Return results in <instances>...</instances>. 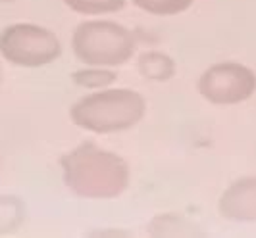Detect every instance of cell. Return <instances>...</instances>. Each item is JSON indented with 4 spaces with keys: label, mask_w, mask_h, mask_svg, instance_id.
Masks as SVG:
<instances>
[{
    "label": "cell",
    "mask_w": 256,
    "mask_h": 238,
    "mask_svg": "<svg viewBox=\"0 0 256 238\" xmlns=\"http://www.w3.org/2000/svg\"><path fill=\"white\" fill-rule=\"evenodd\" d=\"M66 188L83 200L120 198L131 183L129 163L96 142H81L60 160Z\"/></svg>",
    "instance_id": "obj_1"
},
{
    "label": "cell",
    "mask_w": 256,
    "mask_h": 238,
    "mask_svg": "<svg viewBox=\"0 0 256 238\" xmlns=\"http://www.w3.org/2000/svg\"><path fill=\"white\" fill-rule=\"evenodd\" d=\"M146 115V100L137 90L108 87L92 90L72 106V123L87 133L112 135L139 125Z\"/></svg>",
    "instance_id": "obj_2"
},
{
    "label": "cell",
    "mask_w": 256,
    "mask_h": 238,
    "mask_svg": "<svg viewBox=\"0 0 256 238\" xmlns=\"http://www.w3.org/2000/svg\"><path fill=\"white\" fill-rule=\"evenodd\" d=\"M72 50L83 65L120 67L133 58L137 38L133 31L112 19H87L72 35Z\"/></svg>",
    "instance_id": "obj_3"
},
{
    "label": "cell",
    "mask_w": 256,
    "mask_h": 238,
    "mask_svg": "<svg viewBox=\"0 0 256 238\" xmlns=\"http://www.w3.org/2000/svg\"><path fill=\"white\" fill-rule=\"evenodd\" d=\"M62 54V42L48 27L12 23L0 31V56L16 67H44Z\"/></svg>",
    "instance_id": "obj_4"
},
{
    "label": "cell",
    "mask_w": 256,
    "mask_h": 238,
    "mask_svg": "<svg viewBox=\"0 0 256 238\" xmlns=\"http://www.w3.org/2000/svg\"><path fill=\"white\" fill-rule=\"evenodd\" d=\"M198 94L212 106H237L256 92V73L243 63L220 62L198 77Z\"/></svg>",
    "instance_id": "obj_5"
},
{
    "label": "cell",
    "mask_w": 256,
    "mask_h": 238,
    "mask_svg": "<svg viewBox=\"0 0 256 238\" xmlns=\"http://www.w3.org/2000/svg\"><path fill=\"white\" fill-rule=\"evenodd\" d=\"M218 212L224 219L237 223L256 221V177L233 181L220 196Z\"/></svg>",
    "instance_id": "obj_6"
},
{
    "label": "cell",
    "mask_w": 256,
    "mask_h": 238,
    "mask_svg": "<svg viewBox=\"0 0 256 238\" xmlns=\"http://www.w3.org/2000/svg\"><path fill=\"white\" fill-rule=\"evenodd\" d=\"M137 71L142 79H148L154 83H164L174 79L178 73V65L172 56L160 50H146L142 52L137 60Z\"/></svg>",
    "instance_id": "obj_7"
},
{
    "label": "cell",
    "mask_w": 256,
    "mask_h": 238,
    "mask_svg": "<svg viewBox=\"0 0 256 238\" xmlns=\"http://www.w3.org/2000/svg\"><path fill=\"white\" fill-rule=\"evenodd\" d=\"M74 83L77 87L87 88V90H100V88H108L116 83L114 67H104V65H83L81 69L74 71Z\"/></svg>",
    "instance_id": "obj_8"
},
{
    "label": "cell",
    "mask_w": 256,
    "mask_h": 238,
    "mask_svg": "<svg viewBox=\"0 0 256 238\" xmlns=\"http://www.w3.org/2000/svg\"><path fill=\"white\" fill-rule=\"evenodd\" d=\"M26 219V208L16 196H0V237L18 231Z\"/></svg>",
    "instance_id": "obj_9"
},
{
    "label": "cell",
    "mask_w": 256,
    "mask_h": 238,
    "mask_svg": "<svg viewBox=\"0 0 256 238\" xmlns=\"http://www.w3.org/2000/svg\"><path fill=\"white\" fill-rule=\"evenodd\" d=\"M62 2L72 12L87 15V17L116 13L126 6V0H62Z\"/></svg>",
    "instance_id": "obj_10"
},
{
    "label": "cell",
    "mask_w": 256,
    "mask_h": 238,
    "mask_svg": "<svg viewBox=\"0 0 256 238\" xmlns=\"http://www.w3.org/2000/svg\"><path fill=\"white\" fill-rule=\"evenodd\" d=\"M139 10L158 17H172L187 12L194 0H131Z\"/></svg>",
    "instance_id": "obj_11"
},
{
    "label": "cell",
    "mask_w": 256,
    "mask_h": 238,
    "mask_svg": "<svg viewBox=\"0 0 256 238\" xmlns=\"http://www.w3.org/2000/svg\"><path fill=\"white\" fill-rule=\"evenodd\" d=\"M10 2H16V0H0V4H10Z\"/></svg>",
    "instance_id": "obj_12"
},
{
    "label": "cell",
    "mask_w": 256,
    "mask_h": 238,
    "mask_svg": "<svg viewBox=\"0 0 256 238\" xmlns=\"http://www.w3.org/2000/svg\"><path fill=\"white\" fill-rule=\"evenodd\" d=\"M0 83H2V69H0Z\"/></svg>",
    "instance_id": "obj_13"
}]
</instances>
